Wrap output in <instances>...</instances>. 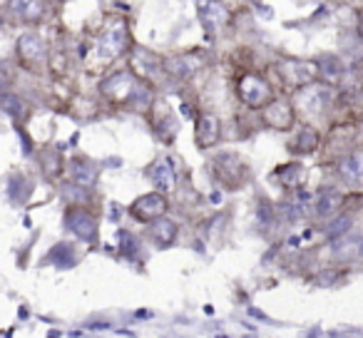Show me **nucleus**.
I'll list each match as a JSON object with an SVG mask.
<instances>
[{"instance_id": "f257e3e1", "label": "nucleus", "mask_w": 363, "mask_h": 338, "mask_svg": "<svg viewBox=\"0 0 363 338\" xmlns=\"http://www.w3.org/2000/svg\"><path fill=\"white\" fill-rule=\"evenodd\" d=\"M237 90H239V97H242L244 105L254 107V110H262V107L274 97L272 85L267 82V77L257 75V72H249V75H244L242 80H239Z\"/></svg>"}, {"instance_id": "f03ea898", "label": "nucleus", "mask_w": 363, "mask_h": 338, "mask_svg": "<svg viewBox=\"0 0 363 338\" xmlns=\"http://www.w3.org/2000/svg\"><path fill=\"white\" fill-rule=\"evenodd\" d=\"M328 102H331V92H328L323 85H313V82L303 85L301 97H298V107H301L303 115H308V117L323 115Z\"/></svg>"}, {"instance_id": "7ed1b4c3", "label": "nucleus", "mask_w": 363, "mask_h": 338, "mask_svg": "<svg viewBox=\"0 0 363 338\" xmlns=\"http://www.w3.org/2000/svg\"><path fill=\"white\" fill-rule=\"evenodd\" d=\"M214 169H217V177L222 179V184L227 182V187H239L247 177V167L239 159L237 154H219L214 159Z\"/></svg>"}, {"instance_id": "20e7f679", "label": "nucleus", "mask_w": 363, "mask_h": 338, "mask_svg": "<svg viewBox=\"0 0 363 338\" xmlns=\"http://www.w3.org/2000/svg\"><path fill=\"white\" fill-rule=\"evenodd\" d=\"M97 47H100V52L105 57H117V55H120V52L127 47V28H125V23L112 21L110 26L105 28V33H102Z\"/></svg>"}, {"instance_id": "39448f33", "label": "nucleus", "mask_w": 363, "mask_h": 338, "mask_svg": "<svg viewBox=\"0 0 363 338\" xmlns=\"http://www.w3.org/2000/svg\"><path fill=\"white\" fill-rule=\"evenodd\" d=\"M164 212H167V199H164V194H157V192L145 194V197H140L130 207V214L137 219V222H142V224L152 222V219H157V217H162Z\"/></svg>"}, {"instance_id": "423d86ee", "label": "nucleus", "mask_w": 363, "mask_h": 338, "mask_svg": "<svg viewBox=\"0 0 363 338\" xmlns=\"http://www.w3.org/2000/svg\"><path fill=\"white\" fill-rule=\"evenodd\" d=\"M264 110V122L269 127H277V130H289L296 120V112H294L291 102L286 100H269L267 105L262 107Z\"/></svg>"}, {"instance_id": "0eeeda50", "label": "nucleus", "mask_w": 363, "mask_h": 338, "mask_svg": "<svg viewBox=\"0 0 363 338\" xmlns=\"http://www.w3.org/2000/svg\"><path fill=\"white\" fill-rule=\"evenodd\" d=\"M65 224L70 232H75L85 242H95L97 239V222L92 219V214H87L80 207H70L65 212Z\"/></svg>"}, {"instance_id": "6e6552de", "label": "nucleus", "mask_w": 363, "mask_h": 338, "mask_svg": "<svg viewBox=\"0 0 363 338\" xmlns=\"http://www.w3.org/2000/svg\"><path fill=\"white\" fill-rule=\"evenodd\" d=\"M18 57H21L23 65L38 67L45 60V45L38 35H23L18 43Z\"/></svg>"}, {"instance_id": "1a4fd4ad", "label": "nucleus", "mask_w": 363, "mask_h": 338, "mask_svg": "<svg viewBox=\"0 0 363 338\" xmlns=\"http://www.w3.org/2000/svg\"><path fill=\"white\" fill-rule=\"evenodd\" d=\"M219 137H222V122H219L217 115H212V112H204L197 120V145L202 147V150H207V147L217 145Z\"/></svg>"}, {"instance_id": "9d476101", "label": "nucleus", "mask_w": 363, "mask_h": 338, "mask_svg": "<svg viewBox=\"0 0 363 338\" xmlns=\"http://www.w3.org/2000/svg\"><path fill=\"white\" fill-rule=\"evenodd\" d=\"M135 85H137V80L130 75V72H117V75H112L110 80H105L102 92H105L112 102H122V105H125Z\"/></svg>"}, {"instance_id": "9b49d317", "label": "nucleus", "mask_w": 363, "mask_h": 338, "mask_svg": "<svg viewBox=\"0 0 363 338\" xmlns=\"http://www.w3.org/2000/svg\"><path fill=\"white\" fill-rule=\"evenodd\" d=\"M150 229H147V237H150V242H155L157 247H169L172 242L177 239V224L172 222V219H164V214L157 219H152Z\"/></svg>"}, {"instance_id": "f8f14e48", "label": "nucleus", "mask_w": 363, "mask_h": 338, "mask_svg": "<svg viewBox=\"0 0 363 338\" xmlns=\"http://www.w3.org/2000/svg\"><path fill=\"white\" fill-rule=\"evenodd\" d=\"M318 142H321L318 132L313 130L311 125H303L301 130L289 140V152H291V154H308V152L316 150Z\"/></svg>"}, {"instance_id": "ddd939ff", "label": "nucleus", "mask_w": 363, "mask_h": 338, "mask_svg": "<svg viewBox=\"0 0 363 338\" xmlns=\"http://www.w3.org/2000/svg\"><path fill=\"white\" fill-rule=\"evenodd\" d=\"M150 179L157 184L160 189H164V192H169L172 187H174V164H172V159H160L155 167H150Z\"/></svg>"}, {"instance_id": "4468645a", "label": "nucleus", "mask_w": 363, "mask_h": 338, "mask_svg": "<svg viewBox=\"0 0 363 338\" xmlns=\"http://www.w3.org/2000/svg\"><path fill=\"white\" fill-rule=\"evenodd\" d=\"M70 172H72V182H75L77 187H92V184L97 182L100 169H97L90 159H75L70 164Z\"/></svg>"}, {"instance_id": "2eb2a0df", "label": "nucleus", "mask_w": 363, "mask_h": 338, "mask_svg": "<svg viewBox=\"0 0 363 338\" xmlns=\"http://www.w3.org/2000/svg\"><path fill=\"white\" fill-rule=\"evenodd\" d=\"M197 67H199V62L194 60V57H184V55L169 57V60L162 62V70H167L169 75H174L177 80H184V77H189L194 70H197Z\"/></svg>"}, {"instance_id": "dca6fc26", "label": "nucleus", "mask_w": 363, "mask_h": 338, "mask_svg": "<svg viewBox=\"0 0 363 338\" xmlns=\"http://www.w3.org/2000/svg\"><path fill=\"white\" fill-rule=\"evenodd\" d=\"M281 72L294 82V85H308V82H313V77H316V70L303 65V62H284Z\"/></svg>"}, {"instance_id": "f3484780", "label": "nucleus", "mask_w": 363, "mask_h": 338, "mask_svg": "<svg viewBox=\"0 0 363 338\" xmlns=\"http://www.w3.org/2000/svg\"><path fill=\"white\" fill-rule=\"evenodd\" d=\"M11 11L23 21H38L45 11V3L43 0H11Z\"/></svg>"}, {"instance_id": "a211bd4d", "label": "nucleus", "mask_w": 363, "mask_h": 338, "mask_svg": "<svg viewBox=\"0 0 363 338\" xmlns=\"http://www.w3.org/2000/svg\"><path fill=\"white\" fill-rule=\"evenodd\" d=\"M202 18H204V28H207L209 33H214L224 26V21H227V11L219 6L217 0H209L207 6H204Z\"/></svg>"}, {"instance_id": "6ab92c4d", "label": "nucleus", "mask_w": 363, "mask_h": 338, "mask_svg": "<svg viewBox=\"0 0 363 338\" xmlns=\"http://www.w3.org/2000/svg\"><path fill=\"white\" fill-rule=\"evenodd\" d=\"M341 202H343V197L336 192V189L321 192V197H318V202H316L318 217H331V214H336L338 209H341Z\"/></svg>"}, {"instance_id": "aec40b11", "label": "nucleus", "mask_w": 363, "mask_h": 338, "mask_svg": "<svg viewBox=\"0 0 363 338\" xmlns=\"http://www.w3.org/2000/svg\"><path fill=\"white\" fill-rule=\"evenodd\" d=\"M277 174L281 177V184L286 189H296L298 184H301V179H303V169H301V164H298V162H291V164L279 167Z\"/></svg>"}, {"instance_id": "412c9836", "label": "nucleus", "mask_w": 363, "mask_h": 338, "mask_svg": "<svg viewBox=\"0 0 363 338\" xmlns=\"http://www.w3.org/2000/svg\"><path fill=\"white\" fill-rule=\"evenodd\" d=\"M152 127H155L157 137H160L164 145H172V140L177 137V120L167 112L164 117H157L155 122H152Z\"/></svg>"}, {"instance_id": "4be33fe9", "label": "nucleus", "mask_w": 363, "mask_h": 338, "mask_svg": "<svg viewBox=\"0 0 363 338\" xmlns=\"http://www.w3.org/2000/svg\"><path fill=\"white\" fill-rule=\"evenodd\" d=\"M341 177L351 184H358V179H361V154L358 152L341 159Z\"/></svg>"}, {"instance_id": "5701e85b", "label": "nucleus", "mask_w": 363, "mask_h": 338, "mask_svg": "<svg viewBox=\"0 0 363 338\" xmlns=\"http://www.w3.org/2000/svg\"><path fill=\"white\" fill-rule=\"evenodd\" d=\"M3 110H8L11 115H23V112H26V102L13 95H6L3 97Z\"/></svg>"}]
</instances>
